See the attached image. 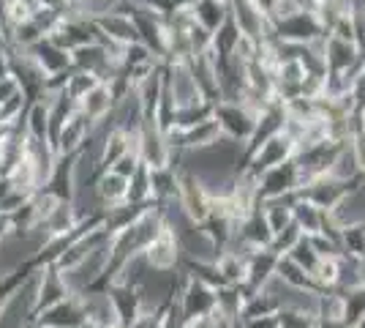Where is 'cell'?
Returning a JSON list of instances; mask_svg holds the SVG:
<instances>
[{
	"instance_id": "obj_2",
	"label": "cell",
	"mask_w": 365,
	"mask_h": 328,
	"mask_svg": "<svg viewBox=\"0 0 365 328\" xmlns=\"http://www.w3.org/2000/svg\"><path fill=\"white\" fill-rule=\"evenodd\" d=\"M213 118L218 121L224 137L229 140H237L248 145V140L254 137V129H257V112L248 109L240 101H215Z\"/></svg>"
},
{
	"instance_id": "obj_8",
	"label": "cell",
	"mask_w": 365,
	"mask_h": 328,
	"mask_svg": "<svg viewBox=\"0 0 365 328\" xmlns=\"http://www.w3.org/2000/svg\"><path fill=\"white\" fill-rule=\"evenodd\" d=\"M178 307H180L182 320H194V317H202V314L215 312V290L207 287L205 282H197L188 277V282L182 284L180 296H178Z\"/></svg>"
},
{
	"instance_id": "obj_3",
	"label": "cell",
	"mask_w": 365,
	"mask_h": 328,
	"mask_svg": "<svg viewBox=\"0 0 365 328\" xmlns=\"http://www.w3.org/2000/svg\"><path fill=\"white\" fill-rule=\"evenodd\" d=\"M297 189H300V170H297V161L292 156L289 161L275 164L259 175V203L284 197V194H294Z\"/></svg>"
},
{
	"instance_id": "obj_10",
	"label": "cell",
	"mask_w": 365,
	"mask_h": 328,
	"mask_svg": "<svg viewBox=\"0 0 365 328\" xmlns=\"http://www.w3.org/2000/svg\"><path fill=\"white\" fill-rule=\"evenodd\" d=\"M96 194L104 205V214L115 205L128 203V178H123L118 172L104 170L98 178H96Z\"/></svg>"
},
{
	"instance_id": "obj_18",
	"label": "cell",
	"mask_w": 365,
	"mask_h": 328,
	"mask_svg": "<svg viewBox=\"0 0 365 328\" xmlns=\"http://www.w3.org/2000/svg\"><path fill=\"white\" fill-rule=\"evenodd\" d=\"M11 233H14V224H11V217L0 211V241H3V238H9Z\"/></svg>"
},
{
	"instance_id": "obj_17",
	"label": "cell",
	"mask_w": 365,
	"mask_h": 328,
	"mask_svg": "<svg viewBox=\"0 0 365 328\" xmlns=\"http://www.w3.org/2000/svg\"><path fill=\"white\" fill-rule=\"evenodd\" d=\"M237 326L240 328H281L278 326V312L264 314V317H240Z\"/></svg>"
},
{
	"instance_id": "obj_5",
	"label": "cell",
	"mask_w": 365,
	"mask_h": 328,
	"mask_svg": "<svg viewBox=\"0 0 365 328\" xmlns=\"http://www.w3.org/2000/svg\"><path fill=\"white\" fill-rule=\"evenodd\" d=\"M142 254H145V260H148V266L153 271H175V268H180V260H182L180 244H178L175 233L169 230V224H164L158 230V235L145 247Z\"/></svg>"
},
{
	"instance_id": "obj_4",
	"label": "cell",
	"mask_w": 365,
	"mask_h": 328,
	"mask_svg": "<svg viewBox=\"0 0 365 328\" xmlns=\"http://www.w3.org/2000/svg\"><path fill=\"white\" fill-rule=\"evenodd\" d=\"M91 131H93V124L79 112V109H74V112L66 118V124L58 129V134L52 137L55 154H58V156H76V154L85 148Z\"/></svg>"
},
{
	"instance_id": "obj_15",
	"label": "cell",
	"mask_w": 365,
	"mask_h": 328,
	"mask_svg": "<svg viewBox=\"0 0 365 328\" xmlns=\"http://www.w3.org/2000/svg\"><path fill=\"white\" fill-rule=\"evenodd\" d=\"M278 326L281 328H317V317L297 309H278Z\"/></svg>"
},
{
	"instance_id": "obj_16",
	"label": "cell",
	"mask_w": 365,
	"mask_h": 328,
	"mask_svg": "<svg viewBox=\"0 0 365 328\" xmlns=\"http://www.w3.org/2000/svg\"><path fill=\"white\" fill-rule=\"evenodd\" d=\"M139 164H142V159H139V154L137 151H128V154H123L109 170L112 172H118V175H123V178H131L134 172L139 170Z\"/></svg>"
},
{
	"instance_id": "obj_9",
	"label": "cell",
	"mask_w": 365,
	"mask_h": 328,
	"mask_svg": "<svg viewBox=\"0 0 365 328\" xmlns=\"http://www.w3.org/2000/svg\"><path fill=\"white\" fill-rule=\"evenodd\" d=\"M112 107H115V94H112V88H109L107 82H96L91 91L76 101V109H79L93 126L107 121Z\"/></svg>"
},
{
	"instance_id": "obj_14",
	"label": "cell",
	"mask_w": 365,
	"mask_h": 328,
	"mask_svg": "<svg viewBox=\"0 0 365 328\" xmlns=\"http://www.w3.org/2000/svg\"><path fill=\"white\" fill-rule=\"evenodd\" d=\"M287 257H289V260H294V263H297L300 268H305L308 274H311V271L317 268V263L322 260L319 254L314 252V247H311V241H308L305 235L300 238V244H297V247H294V249H292L289 254H287Z\"/></svg>"
},
{
	"instance_id": "obj_7",
	"label": "cell",
	"mask_w": 365,
	"mask_h": 328,
	"mask_svg": "<svg viewBox=\"0 0 365 328\" xmlns=\"http://www.w3.org/2000/svg\"><path fill=\"white\" fill-rule=\"evenodd\" d=\"M351 189H354L351 184L335 181V178H330V175H322V178L311 181V184H303V187L297 189V194H300L303 200H308V203H314L317 208H322V211L330 214L335 205L349 194Z\"/></svg>"
},
{
	"instance_id": "obj_6",
	"label": "cell",
	"mask_w": 365,
	"mask_h": 328,
	"mask_svg": "<svg viewBox=\"0 0 365 328\" xmlns=\"http://www.w3.org/2000/svg\"><path fill=\"white\" fill-rule=\"evenodd\" d=\"M33 323H38L41 328H79L88 323V317H85L82 298L71 293V296H66L63 301H58L55 307H49V309L36 314Z\"/></svg>"
},
{
	"instance_id": "obj_13",
	"label": "cell",
	"mask_w": 365,
	"mask_h": 328,
	"mask_svg": "<svg viewBox=\"0 0 365 328\" xmlns=\"http://www.w3.org/2000/svg\"><path fill=\"white\" fill-rule=\"evenodd\" d=\"M300 238H303V230H300V227L292 222L289 227H284L281 233L273 235V244H270V249H273L278 257H284V254H289V252L294 249L297 244H300Z\"/></svg>"
},
{
	"instance_id": "obj_1",
	"label": "cell",
	"mask_w": 365,
	"mask_h": 328,
	"mask_svg": "<svg viewBox=\"0 0 365 328\" xmlns=\"http://www.w3.org/2000/svg\"><path fill=\"white\" fill-rule=\"evenodd\" d=\"M227 9H229L232 25L237 28V33H240L243 39L254 41V44H262L267 36H273V22H270V16L259 9L254 0H229Z\"/></svg>"
},
{
	"instance_id": "obj_12",
	"label": "cell",
	"mask_w": 365,
	"mask_h": 328,
	"mask_svg": "<svg viewBox=\"0 0 365 328\" xmlns=\"http://www.w3.org/2000/svg\"><path fill=\"white\" fill-rule=\"evenodd\" d=\"M191 11H194L197 25H202L207 33H215L229 19L227 3H221V0H197Z\"/></svg>"
},
{
	"instance_id": "obj_19",
	"label": "cell",
	"mask_w": 365,
	"mask_h": 328,
	"mask_svg": "<svg viewBox=\"0 0 365 328\" xmlns=\"http://www.w3.org/2000/svg\"><path fill=\"white\" fill-rule=\"evenodd\" d=\"M79 328H93V326H91V323H85V326H79Z\"/></svg>"
},
{
	"instance_id": "obj_11",
	"label": "cell",
	"mask_w": 365,
	"mask_h": 328,
	"mask_svg": "<svg viewBox=\"0 0 365 328\" xmlns=\"http://www.w3.org/2000/svg\"><path fill=\"white\" fill-rule=\"evenodd\" d=\"M292 219H294V224L303 230V235H314L324 230V224H327V211H322V208H317L314 203H308V200H303V197L297 194V200L292 205Z\"/></svg>"
}]
</instances>
